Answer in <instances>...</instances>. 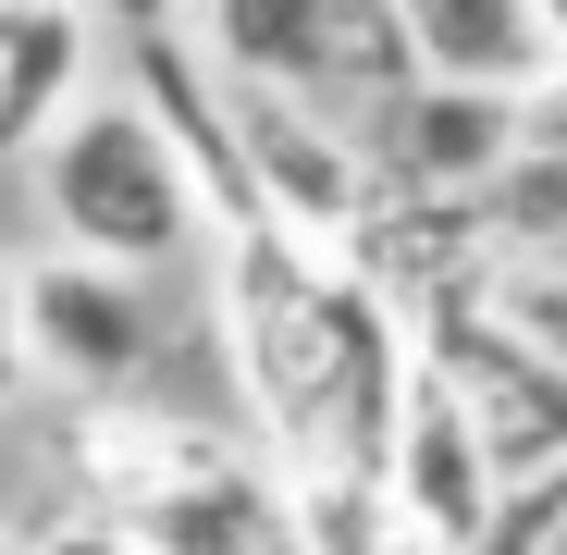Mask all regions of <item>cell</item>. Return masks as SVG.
<instances>
[{"label": "cell", "instance_id": "6da1fadb", "mask_svg": "<svg viewBox=\"0 0 567 555\" xmlns=\"http://www.w3.org/2000/svg\"><path fill=\"white\" fill-rule=\"evenodd\" d=\"M223 333L271 470H370L408 395V309L284 223H223Z\"/></svg>", "mask_w": 567, "mask_h": 555}, {"label": "cell", "instance_id": "7a4b0ae2", "mask_svg": "<svg viewBox=\"0 0 567 555\" xmlns=\"http://www.w3.org/2000/svg\"><path fill=\"white\" fill-rule=\"evenodd\" d=\"M38 210H50V235L74 259H112V271H161V259H185L210 235L173 136L136 100H74L38 136Z\"/></svg>", "mask_w": 567, "mask_h": 555}, {"label": "cell", "instance_id": "3957f363", "mask_svg": "<svg viewBox=\"0 0 567 555\" xmlns=\"http://www.w3.org/2000/svg\"><path fill=\"white\" fill-rule=\"evenodd\" d=\"M198 62H210L223 86H271V100H309V112H333V124L383 112L395 86L420 74L383 0H210Z\"/></svg>", "mask_w": 567, "mask_h": 555}, {"label": "cell", "instance_id": "277c9868", "mask_svg": "<svg viewBox=\"0 0 567 555\" xmlns=\"http://www.w3.org/2000/svg\"><path fill=\"white\" fill-rule=\"evenodd\" d=\"M408 370L482 432L494 482H530V470H567V370H543L518 333H494L482 309V271L468 285H432L408 297Z\"/></svg>", "mask_w": 567, "mask_h": 555}, {"label": "cell", "instance_id": "5b68a950", "mask_svg": "<svg viewBox=\"0 0 567 555\" xmlns=\"http://www.w3.org/2000/svg\"><path fill=\"white\" fill-rule=\"evenodd\" d=\"M13 333H25V383H62V395H136V370L161 346L148 321V271H112V259H25L13 271Z\"/></svg>", "mask_w": 567, "mask_h": 555}, {"label": "cell", "instance_id": "8992f818", "mask_svg": "<svg viewBox=\"0 0 567 555\" xmlns=\"http://www.w3.org/2000/svg\"><path fill=\"white\" fill-rule=\"evenodd\" d=\"M223 124H235V161H247V198L259 223L309 235V247H346L383 198V173H370L358 124L309 112V100H271V86H223Z\"/></svg>", "mask_w": 567, "mask_h": 555}, {"label": "cell", "instance_id": "52a82bcc", "mask_svg": "<svg viewBox=\"0 0 567 555\" xmlns=\"http://www.w3.org/2000/svg\"><path fill=\"white\" fill-rule=\"evenodd\" d=\"M358 148L383 173V198H482L506 136V86H456V74H408L383 112H358Z\"/></svg>", "mask_w": 567, "mask_h": 555}, {"label": "cell", "instance_id": "ba28073f", "mask_svg": "<svg viewBox=\"0 0 567 555\" xmlns=\"http://www.w3.org/2000/svg\"><path fill=\"white\" fill-rule=\"evenodd\" d=\"M124 531H136V555H309L297 506H284V482H271V456H247L223 432L185 456L173 482H148L124 506Z\"/></svg>", "mask_w": 567, "mask_h": 555}, {"label": "cell", "instance_id": "9c48e42d", "mask_svg": "<svg viewBox=\"0 0 567 555\" xmlns=\"http://www.w3.org/2000/svg\"><path fill=\"white\" fill-rule=\"evenodd\" d=\"M494 456H482V432H468L420 370H408V395H395V432H383V506H395V531L420 543V555H468V531L494 518Z\"/></svg>", "mask_w": 567, "mask_h": 555}, {"label": "cell", "instance_id": "30bf717a", "mask_svg": "<svg viewBox=\"0 0 567 555\" xmlns=\"http://www.w3.org/2000/svg\"><path fill=\"white\" fill-rule=\"evenodd\" d=\"M86 100V13L74 0H0V161H25Z\"/></svg>", "mask_w": 567, "mask_h": 555}, {"label": "cell", "instance_id": "8fae6325", "mask_svg": "<svg viewBox=\"0 0 567 555\" xmlns=\"http://www.w3.org/2000/svg\"><path fill=\"white\" fill-rule=\"evenodd\" d=\"M395 38L420 74H456V86H518L543 74V38H530V0H383Z\"/></svg>", "mask_w": 567, "mask_h": 555}, {"label": "cell", "instance_id": "7c38bea8", "mask_svg": "<svg viewBox=\"0 0 567 555\" xmlns=\"http://www.w3.org/2000/svg\"><path fill=\"white\" fill-rule=\"evenodd\" d=\"M482 309L518 333L543 370H567V259H482Z\"/></svg>", "mask_w": 567, "mask_h": 555}, {"label": "cell", "instance_id": "4fadbf2b", "mask_svg": "<svg viewBox=\"0 0 567 555\" xmlns=\"http://www.w3.org/2000/svg\"><path fill=\"white\" fill-rule=\"evenodd\" d=\"M506 136L543 148V161H567V62H543V74L506 86Z\"/></svg>", "mask_w": 567, "mask_h": 555}, {"label": "cell", "instance_id": "5bb4252c", "mask_svg": "<svg viewBox=\"0 0 567 555\" xmlns=\"http://www.w3.org/2000/svg\"><path fill=\"white\" fill-rule=\"evenodd\" d=\"M25 555H136V531H124V518H62V531L25 543Z\"/></svg>", "mask_w": 567, "mask_h": 555}, {"label": "cell", "instance_id": "9a60e30c", "mask_svg": "<svg viewBox=\"0 0 567 555\" xmlns=\"http://www.w3.org/2000/svg\"><path fill=\"white\" fill-rule=\"evenodd\" d=\"M25 395V333H13V259H0V408Z\"/></svg>", "mask_w": 567, "mask_h": 555}, {"label": "cell", "instance_id": "2e32d148", "mask_svg": "<svg viewBox=\"0 0 567 555\" xmlns=\"http://www.w3.org/2000/svg\"><path fill=\"white\" fill-rule=\"evenodd\" d=\"M74 13H100V25H124V38H148V25H173L185 0H74Z\"/></svg>", "mask_w": 567, "mask_h": 555}, {"label": "cell", "instance_id": "e0dca14e", "mask_svg": "<svg viewBox=\"0 0 567 555\" xmlns=\"http://www.w3.org/2000/svg\"><path fill=\"white\" fill-rule=\"evenodd\" d=\"M530 38H543V62H567V0H530Z\"/></svg>", "mask_w": 567, "mask_h": 555}, {"label": "cell", "instance_id": "ac0fdd59", "mask_svg": "<svg viewBox=\"0 0 567 555\" xmlns=\"http://www.w3.org/2000/svg\"><path fill=\"white\" fill-rule=\"evenodd\" d=\"M383 555H420V543H383Z\"/></svg>", "mask_w": 567, "mask_h": 555}, {"label": "cell", "instance_id": "d6986e66", "mask_svg": "<svg viewBox=\"0 0 567 555\" xmlns=\"http://www.w3.org/2000/svg\"><path fill=\"white\" fill-rule=\"evenodd\" d=\"M13 555H25V543H13Z\"/></svg>", "mask_w": 567, "mask_h": 555}]
</instances>
